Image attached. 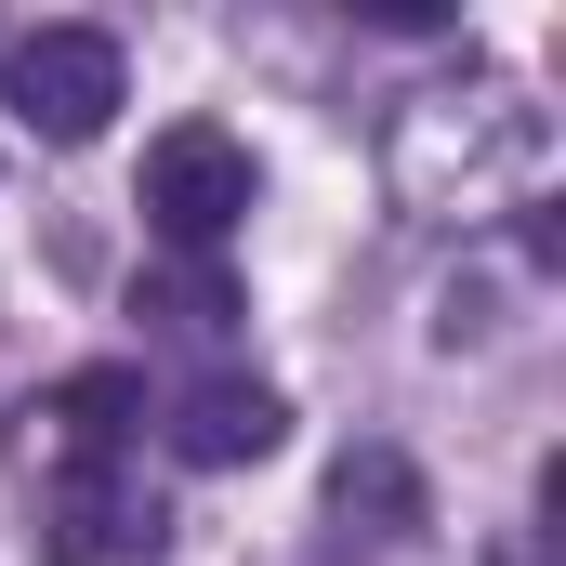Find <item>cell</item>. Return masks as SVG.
I'll use <instances>...</instances> for the list:
<instances>
[{
  "label": "cell",
  "mask_w": 566,
  "mask_h": 566,
  "mask_svg": "<svg viewBox=\"0 0 566 566\" xmlns=\"http://www.w3.org/2000/svg\"><path fill=\"white\" fill-rule=\"evenodd\" d=\"M145 224H158L171 251L224 264V238L251 224V145H238V133H211V119L158 133V145H145Z\"/></svg>",
  "instance_id": "obj_2"
},
{
  "label": "cell",
  "mask_w": 566,
  "mask_h": 566,
  "mask_svg": "<svg viewBox=\"0 0 566 566\" xmlns=\"http://www.w3.org/2000/svg\"><path fill=\"white\" fill-rule=\"evenodd\" d=\"M145 434V369H66L13 409V448L53 474H119V448Z\"/></svg>",
  "instance_id": "obj_3"
},
{
  "label": "cell",
  "mask_w": 566,
  "mask_h": 566,
  "mask_svg": "<svg viewBox=\"0 0 566 566\" xmlns=\"http://www.w3.org/2000/svg\"><path fill=\"white\" fill-rule=\"evenodd\" d=\"M171 541V514L145 501L133 474H66V501H53V541H40V566H145Z\"/></svg>",
  "instance_id": "obj_4"
},
{
  "label": "cell",
  "mask_w": 566,
  "mask_h": 566,
  "mask_svg": "<svg viewBox=\"0 0 566 566\" xmlns=\"http://www.w3.org/2000/svg\"><path fill=\"white\" fill-rule=\"evenodd\" d=\"M133 316L158 329V343H224V329H238V277H224V264H198V251H171V264H145Z\"/></svg>",
  "instance_id": "obj_6"
},
{
  "label": "cell",
  "mask_w": 566,
  "mask_h": 566,
  "mask_svg": "<svg viewBox=\"0 0 566 566\" xmlns=\"http://www.w3.org/2000/svg\"><path fill=\"white\" fill-rule=\"evenodd\" d=\"M119 93H133V66H119L106 27H27V40L0 53V106H13L40 145H93L106 119H119Z\"/></svg>",
  "instance_id": "obj_1"
},
{
  "label": "cell",
  "mask_w": 566,
  "mask_h": 566,
  "mask_svg": "<svg viewBox=\"0 0 566 566\" xmlns=\"http://www.w3.org/2000/svg\"><path fill=\"white\" fill-rule=\"evenodd\" d=\"M277 434H290L277 382H198V396L171 409V448H185L198 474H238V461H277Z\"/></svg>",
  "instance_id": "obj_5"
},
{
  "label": "cell",
  "mask_w": 566,
  "mask_h": 566,
  "mask_svg": "<svg viewBox=\"0 0 566 566\" xmlns=\"http://www.w3.org/2000/svg\"><path fill=\"white\" fill-rule=\"evenodd\" d=\"M329 514H343V527H369V541H409V527H422V474H409L396 448H343Z\"/></svg>",
  "instance_id": "obj_7"
}]
</instances>
